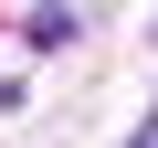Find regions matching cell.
<instances>
[{"instance_id": "2", "label": "cell", "mask_w": 158, "mask_h": 148, "mask_svg": "<svg viewBox=\"0 0 158 148\" xmlns=\"http://www.w3.org/2000/svg\"><path fill=\"white\" fill-rule=\"evenodd\" d=\"M127 148H158V116H148V127H137V137H127Z\"/></svg>"}, {"instance_id": "1", "label": "cell", "mask_w": 158, "mask_h": 148, "mask_svg": "<svg viewBox=\"0 0 158 148\" xmlns=\"http://www.w3.org/2000/svg\"><path fill=\"white\" fill-rule=\"evenodd\" d=\"M74 32H85V21H74V11H32V21H21V42H32V53H63Z\"/></svg>"}]
</instances>
